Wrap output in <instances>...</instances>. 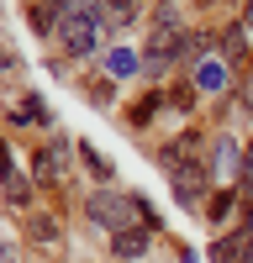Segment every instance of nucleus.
Returning a JSON list of instances; mask_svg holds the SVG:
<instances>
[{
	"label": "nucleus",
	"mask_w": 253,
	"mask_h": 263,
	"mask_svg": "<svg viewBox=\"0 0 253 263\" xmlns=\"http://www.w3.org/2000/svg\"><path fill=\"white\" fill-rule=\"evenodd\" d=\"M32 174H37V184H58L63 174H69V137H53L48 147L32 158Z\"/></svg>",
	"instance_id": "nucleus-4"
},
{
	"label": "nucleus",
	"mask_w": 253,
	"mask_h": 263,
	"mask_svg": "<svg viewBox=\"0 0 253 263\" xmlns=\"http://www.w3.org/2000/svg\"><path fill=\"white\" fill-rule=\"evenodd\" d=\"M222 53H227V63H243V32H238V27L222 37Z\"/></svg>",
	"instance_id": "nucleus-17"
},
{
	"label": "nucleus",
	"mask_w": 253,
	"mask_h": 263,
	"mask_svg": "<svg viewBox=\"0 0 253 263\" xmlns=\"http://www.w3.org/2000/svg\"><path fill=\"white\" fill-rule=\"evenodd\" d=\"M74 147L84 153V163H90V174H95V179H100V184H111V163H105V158H100V153H95L90 142H74Z\"/></svg>",
	"instance_id": "nucleus-14"
},
{
	"label": "nucleus",
	"mask_w": 253,
	"mask_h": 263,
	"mask_svg": "<svg viewBox=\"0 0 253 263\" xmlns=\"http://www.w3.org/2000/svg\"><path fill=\"white\" fill-rule=\"evenodd\" d=\"M11 174H16V163H11V147L0 142V179H11Z\"/></svg>",
	"instance_id": "nucleus-19"
},
{
	"label": "nucleus",
	"mask_w": 253,
	"mask_h": 263,
	"mask_svg": "<svg viewBox=\"0 0 253 263\" xmlns=\"http://www.w3.org/2000/svg\"><path fill=\"white\" fill-rule=\"evenodd\" d=\"M190 79H195V90H206V95H222L227 84H232V63H227V58H201L195 69H190Z\"/></svg>",
	"instance_id": "nucleus-5"
},
{
	"label": "nucleus",
	"mask_w": 253,
	"mask_h": 263,
	"mask_svg": "<svg viewBox=\"0 0 253 263\" xmlns=\"http://www.w3.org/2000/svg\"><path fill=\"white\" fill-rule=\"evenodd\" d=\"M243 27H248V32H253V0H248V11H243Z\"/></svg>",
	"instance_id": "nucleus-21"
},
{
	"label": "nucleus",
	"mask_w": 253,
	"mask_h": 263,
	"mask_svg": "<svg viewBox=\"0 0 253 263\" xmlns=\"http://www.w3.org/2000/svg\"><path fill=\"white\" fill-rule=\"evenodd\" d=\"M158 163H164V174H169V184H174V200H179L185 211H195L201 195H206V163L195 158V142H190V137H174V142L158 153Z\"/></svg>",
	"instance_id": "nucleus-2"
},
{
	"label": "nucleus",
	"mask_w": 253,
	"mask_h": 263,
	"mask_svg": "<svg viewBox=\"0 0 253 263\" xmlns=\"http://www.w3.org/2000/svg\"><path fill=\"white\" fill-rule=\"evenodd\" d=\"M137 63H142V58H137L132 48H111V53H105V74H111V84H116V79H132Z\"/></svg>",
	"instance_id": "nucleus-10"
},
{
	"label": "nucleus",
	"mask_w": 253,
	"mask_h": 263,
	"mask_svg": "<svg viewBox=\"0 0 253 263\" xmlns=\"http://www.w3.org/2000/svg\"><path fill=\"white\" fill-rule=\"evenodd\" d=\"M243 263H253V232H248V248H243Z\"/></svg>",
	"instance_id": "nucleus-22"
},
{
	"label": "nucleus",
	"mask_w": 253,
	"mask_h": 263,
	"mask_svg": "<svg viewBox=\"0 0 253 263\" xmlns=\"http://www.w3.org/2000/svg\"><path fill=\"white\" fill-rule=\"evenodd\" d=\"M211 168H216L222 184H238V179H243V147L232 142V137H222L216 153H211Z\"/></svg>",
	"instance_id": "nucleus-6"
},
{
	"label": "nucleus",
	"mask_w": 253,
	"mask_h": 263,
	"mask_svg": "<svg viewBox=\"0 0 253 263\" xmlns=\"http://www.w3.org/2000/svg\"><path fill=\"white\" fill-rule=\"evenodd\" d=\"M243 248H248V237H238V232H227L216 248H211V263H243Z\"/></svg>",
	"instance_id": "nucleus-11"
},
{
	"label": "nucleus",
	"mask_w": 253,
	"mask_h": 263,
	"mask_svg": "<svg viewBox=\"0 0 253 263\" xmlns=\"http://www.w3.org/2000/svg\"><path fill=\"white\" fill-rule=\"evenodd\" d=\"M158 111H164V95H158V90H153V95H142V100H137V111H132V121H137V126H142V121H153V116H158Z\"/></svg>",
	"instance_id": "nucleus-16"
},
{
	"label": "nucleus",
	"mask_w": 253,
	"mask_h": 263,
	"mask_svg": "<svg viewBox=\"0 0 253 263\" xmlns=\"http://www.w3.org/2000/svg\"><path fill=\"white\" fill-rule=\"evenodd\" d=\"M90 6H95V16H100V27H127V21H132L137 16V0H90Z\"/></svg>",
	"instance_id": "nucleus-8"
},
{
	"label": "nucleus",
	"mask_w": 253,
	"mask_h": 263,
	"mask_svg": "<svg viewBox=\"0 0 253 263\" xmlns=\"http://www.w3.org/2000/svg\"><path fill=\"white\" fill-rule=\"evenodd\" d=\"M238 195H243L238 184H222V190H216V200H211V221H216V227H222L227 216H232V205H238Z\"/></svg>",
	"instance_id": "nucleus-13"
},
{
	"label": "nucleus",
	"mask_w": 253,
	"mask_h": 263,
	"mask_svg": "<svg viewBox=\"0 0 253 263\" xmlns=\"http://www.w3.org/2000/svg\"><path fill=\"white\" fill-rule=\"evenodd\" d=\"M148 242H153V232H148V227H137V232L111 237V253H116V258H142V253H148Z\"/></svg>",
	"instance_id": "nucleus-9"
},
{
	"label": "nucleus",
	"mask_w": 253,
	"mask_h": 263,
	"mask_svg": "<svg viewBox=\"0 0 253 263\" xmlns=\"http://www.w3.org/2000/svg\"><path fill=\"white\" fill-rule=\"evenodd\" d=\"M243 111L253 116V69H248V79H243Z\"/></svg>",
	"instance_id": "nucleus-20"
},
{
	"label": "nucleus",
	"mask_w": 253,
	"mask_h": 263,
	"mask_svg": "<svg viewBox=\"0 0 253 263\" xmlns=\"http://www.w3.org/2000/svg\"><path fill=\"white\" fill-rule=\"evenodd\" d=\"M6 200H11V205H32V184L21 179V174H11V179H6Z\"/></svg>",
	"instance_id": "nucleus-15"
},
{
	"label": "nucleus",
	"mask_w": 253,
	"mask_h": 263,
	"mask_svg": "<svg viewBox=\"0 0 253 263\" xmlns=\"http://www.w3.org/2000/svg\"><path fill=\"white\" fill-rule=\"evenodd\" d=\"M84 216H90L100 232H111V237L137 232V227H158V216L148 211V200H142V195H116L111 184H100V190H90V195H84Z\"/></svg>",
	"instance_id": "nucleus-1"
},
{
	"label": "nucleus",
	"mask_w": 253,
	"mask_h": 263,
	"mask_svg": "<svg viewBox=\"0 0 253 263\" xmlns=\"http://www.w3.org/2000/svg\"><path fill=\"white\" fill-rule=\"evenodd\" d=\"M27 237L42 242V248H53L58 242V221H53V216H27Z\"/></svg>",
	"instance_id": "nucleus-12"
},
{
	"label": "nucleus",
	"mask_w": 253,
	"mask_h": 263,
	"mask_svg": "<svg viewBox=\"0 0 253 263\" xmlns=\"http://www.w3.org/2000/svg\"><path fill=\"white\" fill-rule=\"evenodd\" d=\"M11 121H16V126H27V121H32V126H48L53 111H48V100H42V95H21V100L11 105Z\"/></svg>",
	"instance_id": "nucleus-7"
},
{
	"label": "nucleus",
	"mask_w": 253,
	"mask_h": 263,
	"mask_svg": "<svg viewBox=\"0 0 253 263\" xmlns=\"http://www.w3.org/2000/svg\"><path fill=\"white\" fill-rule=\"evenodd\" d=\"M0 263H16V242H11V232H0Z\"/></svg>",
	"instance_id": "nucleus-18"
},
{
	"label": "nucleus",
	"mask_w": 253,
	"mask_h": 263,
	"mask_svg": "<svg viewBox=\"0 0 253 263\" xmlns=\"http://www.w3.org/2000/svg\"><path fill=\"white\" fill-rule=\"evenodd\" d=\"M190 53V32H185V21H174V16H164V21H153V32H148V48H142V63L148 69H169V63H179Z\"/></svg>",
	"instance_id": "nucleus-3"
},
{
	"label": "nucleus",
	"mask_w": 253,
	"mask_h": 263,
	"mask_svg": "<svg viewBox=\"0 0 253 263\" xmlns=\"http://www.w3.org/2000/svg\"><path fill=\"white\" fill-rule=\"evenodd\" d=\"M6 69H11V53H6V48H0V74H6Z\"/></svg>",
	"instance_id": "nucleus-23"
}]
</instances>
